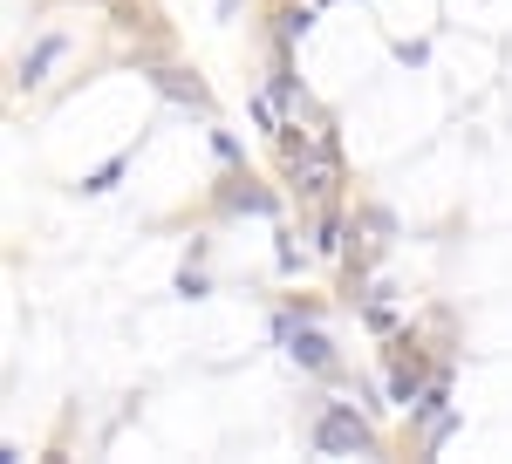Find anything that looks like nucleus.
<instances>
[{"label": "nucleus", "mask_w": 512, "mask_h": 464, "mask_svg": "<svg viewBox=\"0 0 512 464\" xmlns=\"http://www.w3.org/2000/svg\"><path fill=\"white\" fill-rule=\"evenodd\" d=\"M308 451H321V458H383L390 437L342 389V396H315V410H308Z\"/></svg>", "instance_id": "1"}, {"label": "nucleus", "mask_w": 512, "mask_h": 464, "mask_svg": "<svg viewBox=\"0 0 512 464\" xmlns=\"http://www.w3.org/2000/svg\"><path fill=\"white\" fill-rule=\"evenodd\" d=\"M267 335L280 342V355L308 376V383H328V389H342L349 383V362H342V342L321 328V321H301V314H287V308H274L267 314Z\"/></svg>", "instance_id": "2"}, {"label": "nucleus", "mask_w": 512, "mask_h": 464, "mask_svg": "<svg viewBox=\"0 0 512 464\" xmlns=\"http://www.w3.org/2000/svg\"><path fill=\"white\" fill-rule=\"evenodd\" d=\"M280 192L294 198V212H315V205L349 198V157H335V151L280 157Z\"/></svg>", "instance_id": "3"}, {"label": "nucleus", "mask_w": 512, "mask_h": 464, "mask_svg": "<svg viewBox=\"0 0 512 464\" xmlns=\"http://www.w3.org/2000/svg\"><path fill=\"white\" fill-rule=\"evenodd\" d=\"M212 212H233V219H287L294 198L274 192L253 164H239V171H219L212 178Z\"/></svg>", "instance_id": "4"}, {"label": "nucleus", "mask_w": 512, "mask_h": 464, "mask_svg": "<svg viewBox=\"0 0 512 464\" xmlns=\"http://www.w3.org/2000/svg\"><path fill=\"white\" fill-rule=\"evenodd\" d=\"M144 82L158 89V96L171 103V110L198 116V123H212V116H219V103H212V82L198 76V69H185L178 55H171V62H158V69H144Z\"/></svg>", "instance_id": "5"}, {"label": "nucleus", "mask_w": 512, "mask_h": 464, "mask_svg": "<svg viewBox=\"0 0 512 464\" xmlns=\"http://www.w3.org/2000/svg\"><path fill=\"white\" fill-rule=\"evenodd\" d=\"M267 89H274V103L287 110V123H308V116H321V103H315V89L301 82V69H294V48H274L267 55Z\"/></svg>", "instance_id": "6"}, {"label": "nucleus", "mask_w": 512, "mask_h": 464, "mask_svg": "<svg viewBox=\"0 0 512 464\" xmlns=\"http://www.w3.org/2000/svg\"><path fill=\"white\" fill-rule=\"evenodd\" d=\"M315 21H321V0H274V14L260 21V48L274 55V48H294L301 55V41L315 35Z\"/></svg>", "instance_id": "7"}, {"label": "nucleus", "mask_w": 512, "mask_h": 464, "mask_svg": "<svg viewBox=\"0 0 512 464\" xmlns=\"http://www.w3.org/2000/svg\"><path fill=\"white\" fill-rule=\"evenodd\" d=\"M69 55V35H41L28 55H14V96H35L41 82H48V69Z\"/></svg>", "instance_id": "8"}, {"label": "nucleus", "mask_w": 512, "mask_h": 464, "mask_svg": "<svg viewBox=\"0 0 512 464\" xmlns=\"http://www.w3.org/2000/svg\"><path fill=\"white\" fill-rule=\"evenodd\" d=\"M103 14H110V28H117V35H158V28H171L158 0H110Z\"/></svg>", "instance_id": "9"}, {"label": "nucleus", "mask_w": 512, "mask_h": 464, "mask_svg": "<svg viewBox=\"0 0 512 464\" xmlns=\"http://www.w3.org/2000/svg\"><path fill=\"white\" fill-rule=\"evenodd\" d=\"M396 301H403V294H369V301H362V308H355V321H362V328H369V335H376V342H383V335H396V328H403V321H410V314L396 308Z\"/></svg>", "instance_id": "10"}, {"label": "nucleus", "mask_w": 512, "mask_h": 464, "mask_svg": "<svg viewBox=\"0 0 512 464\" xmlns=\"http://www.w3.org/2000/svg\"><path fill=\"white\" fill-rule=\"evenodd\" d=\"M308 260H315V253L301 246V232L287 226V219H274V273H280V280H301Z\"/></svg>", "instance_id": "11"}, {"label": "nucleus", "mask_w": 512, "mask_h": 464, "mask_svg": "<svg viewBox=\"0 0 512 464\" xmlns=\"http://www.w3.org/2000/svg\"><path fill=\"white\" fill-rule=\"evenodd\" d=\"M355 232H369V239H403V226H396V212L383 205V198H355Z\"/></svg>", "instance_id": "12"}, {"label": "nucleus", "mask_w": 512, "mask_h": 464, "mask_svg": "<svg viewBox=\"0 0 512 464\" xmlns=\"http://www.w3.org/2000/svg\"><path fill=\"white\" fill-rule=\"evenodd\" d=\"M130 164H137V144H130V151H117L110 164H96L89 178H76V192H82V198H110V192H117V178L130 171Z\"/></svg>", "instance_id": "13"}, {"label": "nucleus", "mask_w": 512, "mask_h": 464, "mask_svg": "<svg viewBox=\"0 0 512 464\" xmlns=\"http://www.w3.org/2000/svg\"><path fill=\"white\" fill-rule=\"evenodd\" d=\"M246 116H253V130H260L267 144H274L280 130H287V110H280V103H274V89H267V82H260L253 96H246Z\"/></svg>", "instance_id": "14"}, {"label": "nucleus", "mask_w": 512, "mask_h": 464, "mask_svg": "<svg viewBox=\"0 0 512 464\" xmlns=\"http://www.w3.org/2000/svg\"><path fill=\"white\" fill-rule=\"evenodd\" d=\"M205 144H212V157H219V171H239V164H246V144H239V130H226L219 116L205 123Z\"/></svg>", "instance_id": "15"}, {"label": "nucleus", "mask_w": 512, "mask_h": 464, "mask_svg": "<svg viewBox=\"0 0 512 464\" xmlns=\"http://www.w3.org/2000/svg\"><path fill=\"white\" fill-rule=\"evenodd\" d=\"M171 294H178V301H212V273L185 260V267H178V280H171Z\"/></svg>", "instance_id": "16"}, {"label": "nucleus", "mask_w": 512, "mask_h": 464, "mask_svg": "<svg viewBox=\"0 0 512 464\" xmlns=\"http://www.w3.org/2000/svg\"><path fill=\"white\" fill-rule=\"evenodd\" d=\"M396 62H403V69H424V62H431V41H396Z\"/></svg>", "instance_id": "17"}, {"label": "nucleus", "mask_w": 512, "mask_h": 464, "mask_svg": "<svg viewBox=\"0 0 512 464\" xmlns=\"http://www.w3.org/2000/svg\"><path fill=\"white\" fill-rule=\"evenodd\" d=\"M185 260H192V267H205V260H212V239H205V232H192V239H185Z\"/></svg>", "instance_id": "18"}, {"label": "nucleus", "mask_w": 512, "mask_h": 464, "mask_svg": "<svg viewBox=\"0 0 512 464\" xmlns=\"http://www.w3.org/2000/svg\"><path fill=\"white\" fill-rule=\"evenodd\" d=\"M239 7H246V0H219V7H212V14H219V21H233Z\"/></svg>", "instance_id": "19"}]
</instances>
